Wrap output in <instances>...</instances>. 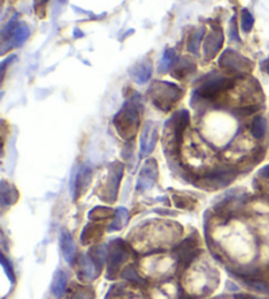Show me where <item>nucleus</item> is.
Returning <instances> with one entry per match:
<instances>
[{"mask_svg": "<svg viewBox=\"0 0 269 299\" xmlns=\"http://www.w3.org/2000/svg\"><path fill=\"white\" fill-rule=\"evenodd\" d=\"M213 240L227 259L241 267L247 268L256 259L257 244L255 238L248 226L241 220L226 222L218 226L213 234Z\"/></svg>", "mask_w": 269, "mask_h": 299, "instance_id": "f257e3e1", "label": "nucleus"}, {"mask_svg": "<svg viewBox=\"0 0 269 299\" xmlns=\"http://www.w3.org/2000/svg\"><path fill=\"white\" fill-rule=\"evenodd\" d=\"M135 235H130L133 245L139 251H157L175 245L179 242L183 228L181 224L167 220H151L145 226L134 230Z\"/></svg>", "mask_w": 269, "mask_h": 299, "instance_id": "f03ea898", "label": "nucleus"}, {"mask_svg": "<svg viewBox=\"0 0 269 299\" xmlns=\"http://www.w3.org/2000/svg\"><path fill=\"white\" fill-rule=\"evenodd\" d=\"M238 132V122L227 113H210L202 120L201 133L214 146H226Z\"/></svg>", "mask_w": 269, "mask_h": 299, "instance_id": "7ed1b4c3", "label": "nucleus"}, {"mask_svg": "<svg viewBox=\"0 0 269 299\" xmlns=\"http://www.w3.org/2000/svg\"><path fill=\"white\" fill-rule=\"evenodd\" d=\"M185 290L193 297L208 294L218 283V273L205 261H196L185 271L183 277Z\"/></svg>", "mask_w": 269, "mask_h": 299, "instance_id": "20e7f679", "label": "nucleus"}, {"mask_svg": "<svg viewBox=\"0 0 269 299\" xmlns=\"http://www.w3.org/2000/svg\"><path fill=\"white\" fill-rule=\"evenodd\" d=\"M142 104L139 96L135 95L124 104L114 117V126L117 133L120 134L125 140H132L137 134L138 126H139V117H141Z\"/></svg>", "mask_w": 269, "mask_h": 299, "instance_id": "39448f33", "label": "nucleus"}, {"mask_svg": "<svg viewBox=\"0 0 269 299\" xmlns=\"http://www.w3.org/2000/svg\"><path fill=\"white\" fill-rule=\"evenodd\" d=\"M179 260L176 256L158 253L145 256L139 260V272L145 277L157 279L169 278L176 272Z\"/></svg>", "mask_w": 269, "mask_h": 299, "instance_id": "423d86ee", "label": "nucleus"}, {"mask_svg": "<svg viewBox=\"0 0 269 299\" xmlns=\"http://www.w3.org/2000/svg\"><path fill=\"white\" fill-rule=\"evenodd\" d=\"M189 125V113L179 110L167 120L164 125V148L169 155H176L180 150L181 142Z\"/></svg>", "mask_w": 269, "mask_h": 299, "instance_id": "0eeeda50", "label": "nucleus"}, {"mask_svg": "<svg viewBox=\"0 0 269 299\" xmlns=\"http://www.w3.org/2000/svg\"><path fill=\"white\" fill-rule=\"evenodd\" d=\"M183 158L192 168H205L212 163L213 154L204 140L196 134H192L183 147Z\"/></svg>", "mask_w": 269, "mask_h": 299, "instance_id": "6e6552de", "label": "nucleus"}, {"mask_svg": "<svg viewBox=\"0 0 269 299\" xmlns=\"http://www.w3.org/2000/svg\"><path fill=\"white\" fill-rule=\"evenodd\" d=\"M149 95L154 105L163 112H168L183 96V91L176 84L157 82L149 89Z\"/></svg>", "mask_w": 269, "mask_h": 299, "instance_id": "1a4fd4ad", "label": "nucleus"}, {"mask_svg": "<svg viewBox=\"0 0 269 299\" xmlns=\"http://www.w3.org/2000/svg\"><path fill=\"white\" fill-rule=\"evenodd\" d=\"M130 257V247L122 239H116L109 244L107 278L112 279L124 269L125 263Z\"/></svg>", "mask_w": 269, "mask_h": 299, "instance_id": "9d476101", "label": "nucleus"}, {"mask_svg": "<svg viewBox=\"0 0 269 299\" xmlns=\"http://www.w3.org/2000/svg\"><path fill=\"white\" fill-rule=\"evenodd\" d=\"M231 87H233V80L231 79H227L225 76L212 75L198 87L196 95L200 99L214 101L221 96V93L227 92Z\"/></svg>", "mask_w": 269, "mask_h": 299, "instance_id": "9b49d317", "label": "nucleus"}, {"mask_svg": "<svg viewBox=\"0 0 269 299\" xmlns=\"http://www.w3.org/2000/svg\"><path fill=\"white\" fill-rule=\"evenodd\" d=\"M219 67L229 74H248L252 63L235 50H226L219 58Z\"/></svg>", "mask_w": 269, "mask_h": 299, "instance_id": "f8f14e48", "label": "nucleus"}, {"mask_svg": "<svg viewBox=\"0 0 269 299\" xmlns=\"http://www.w3.org/2000/svg\"><path fill=\"white\" fill-rule=\"evenodd\" d=\"M122 175H124V165L121 163H113L109 167L107 179H105V183L103 185V191L100 194L101 199L107 201L108 204H112L116 201Z\"/></svg>", "mask_w": 269, "mask_h": 299, "instance_id": "ddd939ff", "label": "nucleus"}, {"mask_svg": "<svg viewBox=\"0 0 269 299\" xmlns=\"http://www.w3.org/2000/svg\"><path fill=\"white\" fill-rule=\"evenodd\" d=\"M235 171L231 168L219 167L210 169V172H206L202 176V183L205 184L208 188L212 189H217V188H222L229 185L234 179H235Z\"/></svg>", "mask_w": 269, "mask_h": 299, "instance_id": "4468645a", "label": "nucleus"}, {"mask_svg": "<svg viewBox=\"0 0 269 299\" xmlns=\"http://www.w3.org/2000/svg\"><path fill=\"white\" fill-rule=\"evenodd\" d=\"M159 138V128L157 122L154 121H147L142 129L141 138H139V155L141 158L149 156L154 151V148L158 143Z\"/></svg>", "mask_w": 269, "mask_h": 299, "instance_id": "2eb2a0df", "label": "nucleus"}, {"mask_svg": "<svg viewBox=\"0 0 269 299\" xmlns=\"http://www.w3.org/2000/svg\"><path fill=\"white\" fill-rule=\"evenodd\" d=\"M158 176H159V168L158 163L154 159H149L142 167L137 179V190L146 191L150 190L157 184Z\"/></svg>", "mask_w": 269, "mask_h": 299, "instance_id": "dca6fc26", "label": "nucleus"}, {"mask_svg": "<svg viewBox=\"0 0 269 299\" xmlns=\"http://www.w3.org/2000/svg\"><path fill=\"white\" fill-rule=\"evenodd\" d=\"M91 181H92V169L88 165H81L79 169H77L73 175V179H71V194H73V198H79L87 190Z\"/></svg>", "mask_w": 269, "mask_h": 299, "instance_id": "f3484780", "label": "nucleus"}, {"mask_svg": "<svg viewBox=\"0 0 269 299\" xmlns=\"http://www.w3.org/2000/svg\"><path fill=\"white\" fill-rule=\"evenodd\" d=\"M180 285L172 278H165L151 291V299H180Z\"/></svg>", "mask_w": 269, "mask_h": 299, "instance_id": "a211bd4d", "label": "nucleus"}, {"mask_svg": "<svg viewBox=\"0 0 269 299\" xmlns=\"http://www.w3.org/2000/svg\"><path fill=\"white\" fill-rule=\"evenodd\" d=\"M75 265H77L79 278L84 282H92L93 279H96L97 275L100 274V269L96 267V264L93 263V260L89 257L88 253L79 256Z\"/></svg>", "mask_w": 269, "mask_h": 299, "instance_id": "6ab92c4d", "label": "nucleus"}, {"mask_svg": "<svg viewBox=\"0 0 269 299\" xmlns=\"http://www.w3.org/2000/svg\"><path fill=\"white\" fill-rule=\"evenodd\" d=\"M59 247L60 253L63 256V260L66 263L69 264V265H74V264L77 263L78 247L69 230H62V232H60Z\"/></svg>", "mask_w": 269, "mask_h": 299, "instance_id": "aec40b11", "label": "nucleus"}, {"mask_svg": "<svg viewBox=\"0 0 269 299\" xmlns=\"http://www.w3.org/2000/svg\"><path fill=\"white\" fill-rule=\"evenodd\" d=\"M223 46V33L221 29H215L206 37L205 44H204V53H205V59H212L217 55L218 52Z\"/></svg>", "mask_w": 269, "mask_h": 299, "instance_id": "412c9836", "label": "nucleus"}, {"mask_svg": "<svg viewBox=\"0 0 269 299\" xmlns=\"http://www.w3.org/2000/svg\"><path fill=\"white\" fill-rule=\"evenodd\" d=\"M107 299H145L143 294L138 290L137 287L126 286V285H117L112 287V290L108 293Z\"/></svg>", "mask_w": 269, "mask_h": 299, "instance_id": "4be33fe9", "label": "nucleus"}, {"mask_svg": "<svg viewBox=\"0 0 269 299\" xmlns=\"http://www.w3.org/2000/svg\"><path fill=\"white\" fill-rule=\"evenodd\" d=\"M130 75L137 83L145 84L149 82V79L153 75V63L150 60H143L141 63L135 64L130 70Z\"/></svg>", "mask_w": 269, "mask_h": 299, "instance_id": "5701e85b", "label": "nucleus"}, {"mask_svg": "<svg viewBox=\"0 0 269 299\" xmlns=\"http://www.w3.org/2000/svg\"><path fill=\"white\" fill-rule=\"evenodd\" d=\"M67 282H69V275H67V273L62 271V269H58V271L54 273V275H53L52 286H50L52 294L54 295L55 298H60V297L64 294V291H66Z\"/></svg>", "mask_w": 269, "mask_h": 299, "instance_id": "b1692460", "label": "nucleus"}, {"mask_svg": "<svg viewBox=\"0 0 269 299\" xmlns=\"http://www.w3.org/2000/svg\"><path fill=\"white\" fill-rule=\"evenodd\" d=\"M104 232V227L103 224H97V223H88L83 228L81 231V240L83 244H92L95 243L96 240H99Z\"/></svg>", "mask_w": 269, "mask_h": 299, "instance_id": "393cba45", "label": "nucleus"}, {"mask_svg": "<svg viewBox=\"0 0 269 299\" xmlns=\"http://www.w3.org/2000/svg\"><path fill=\"white\" fill-rule=\"evenodd\" d=\"M108 253H109V245L107 244H99V245H93L89 249L88 255L89 257L93 260V263L96 264V267L103 271L105 263H108Z\"/></svg>", "mask_w": 269, "mask_h": 299, "instance_id": "a878e982", "label": "nucleus"}, {"mask_svg": "<svg viewBox=\"0 0 269 299\" xmlns=\"http://www.w3.org/2000/svg\"><path fill=\"white\" fill-rule=\"evenodd\" d=\"M129 210L124 206H120L114 210V216H113L112 222L109 223L108 231L109 232H114V231H120L122 228L128 224L129 222Z\"/></svg>", "mask_w": 269, "mask_h": 299, "instance_id": "bb28decb", "label": "nucleus"}, {"mask_svg": "<svg viewBox=\"0 0 269 299\" xmlns=\"http://www.w3.org/2000/svg\"><path fill=\"white\" fill-rule=\"evenodd\" d=\"M19 198V193L12 185H9L5 181H1V188H0V202L3 208L12 206Z\"/></svg>", "mask_w": 269, "mask_h": 299, "instance_id": "cd10ccee", "label": "nucleus"}, {"mask_svg": "<svg viewBox=\"0 0 269 299\" xmlns=\"http://www.w3.org/2000/svg\"><path fill=\"white\" fill-rule=\"evenodd\" d=\"M194 71H196V64L188 58H181L177 62V66L175 67V70H173V76L177 78V79H183V78H185V76Z\"/></svg>", "mask_w": 269, "mask_h": 299, "instance_id": "c85d7f7f", "label": "nucleus"}, {"mask_svg": "<svg viewBox=\"0 0 269 299\" xmlns=\"http://www.w3.org/2000/svg\"><path fill=\"white\" fill-rule=\"evenodd\" d=\"M267 133V121L264 117L256 116L251 122V134L256 140H261Z\"/></svg>", "mask_w": 269, "mask_h": 299, "instance_id": "c756f323", "label": "nucleus"}, {"mask_svg": "<svg viewBox=\"0 0 269 299\" xmlns=\"http://www.w3.org/2000/svg\"><path fill=\"white\" fill-rule=\"evenodd\" d=\"M120 275L124 279L129 281L132 283H138V285H142L145 283V279L142 278V275L138 273L137 268L133 267V265H128V267H124V269L121 271Z\"/></svg>", "mask_w": 269, "mask_h": 299, "instance_id": "7c9ffc66", "label": "nucleus"}, {"mask_svg": "<svg viewBox=\"0 0 269 299\" xmlns=\"http://www.w3.org/2000/svg\"><path fill=\"white\" fill-rule=\"evenodd\" d=\"M113 216H114V210L110 208H105V206H97L88 213L91 220L108 219V218H112Z\"/></svg>", "mask_w": 269, "mask_h": 299, "instance_id": "2f4dec72", "label": "nucleus"}, {"mask_svg": "<svg viewBox=\"0 0 269 299\" xmlns=\"http://www.w3.org/2000/svg\"><path fill=\"white\" fill-rule=\"evenodd\" d=\"M243 281L245 286L251 287L253 290L259 291V293H263V294H269V285L267 282H264L263 279L259 278H248V277H244V278H241Z\"/></svg>", "mask_w": 269, "mask_h": 299, "instance_id": "473e14b6", "label": "nucleus"}, {"mask_svg": "<svg viewBox=\"0 0 269 299\" xmlns=\"http://www.w3.org/2000/svg\"><path fill=\"white\" fill-rule=\"evenodd\" d=\"M204 34H205V29L204 28L197 29V30H194V32L190 34V38H189L188 41L189 52L193 53V54H197V53H198V50H200V44L201 41H202Z\"/></svg>", "mask_w": 269, "mask_h": 299, "instance_id": "72a5a7b5", "label": "nucleus"}, {"mask_svg": "<svg viewBox=\"0 0 269 299\" xmlns=\"http://www.w3.org/2000/svg\"><path fill=\"white\" fill-rule=\"evenodd\" d=\"M29 34H30V30H29L28 27L25 24H19V27H17L12 36L13 46H19V45L23 44V42L28 38Z\"/></svg>", "mask_w": 269, "mask_h": 299, "instance_id": "f704fd0d", "label": "nucleus"}, {"mask_svg": "<svg viewBox=\"0 0 269 299\" xmlns=\"http://www.w3.org/2000/svg\"><path fill=\"white\" fill-rule=\"evenodd\" d=\"M173 202L180 209H193L196 206V199L192 198L190 195H173Z\"/></svg>", "mask_w": 269, "mask_h": 299, "instance_id": "c9c22d12", "label": "nucleus"}, {"mask_svg": "<svg viewBox=\"0 0 269 299\" xmlns=\"http://www.w3.org/2000/svg\"><path fill=\"white\" fill-rule=\"evenodd\" d=\"M175 59H176V54H175V52H173V50H167L161 60V67H159L161 68V71L163 72L168 71V68L172 67Z\"/></svg>", "mask_w": 269, "mask_h": 299, "instance_id": "e433bc0d", "label": "nucleus"}, {"mask_svg": "<svg viewBox=\"0 0 269 299\" xmlns=\"http://www.w3.org/2000/svg\"><path fill=\"white\" fill-rule=\"evenodd\" d=\"M0 263H1V267H3V269H4L5 274L8 275L9 279L15 283V281H16V274H15V271H13V267H12V264H11V261H9V260L7 259L4 255H1L0 256Z\"/></svg>", "mask_w": 269, "mask_h": 299, "instance_id": "4c0bfd02", "label": "nucleus"}, {"mask_svg": "<svg viewBox=\"0 0 269 299\" xmlns=\"http://www.w3.org/2000/svg\"><path fill=\"white\" fill-rule=\"evenodd\" d=\"M253 27V16L252 13H249V11L243 9L242 12V28L244 32H249Z\"/></svg>", "mask_w": 269, "mask_h": 299, "instance_id": "58836bf2", "label": "nucleus"}, {"mask_svg": "<svg viewBox=\"0 0 269 299\" xmlns=\"http://www.w3.org/2000/svg\"><path fill=\"white\" fill-rule=\"evenodd\" d=\"M92 298H93L92 291H89L88 289H85V290L77 291L71 299H92Z\"/></svg>", "mask_w": 269, "mask_h": 299, "instance_id": "ea45409f", "label": "nucleus"}, {"mask_svg": "<svg viewBox=\"0 0 269 299\" xmlns=\"http://www.w3.org/2000/svg\"><path fill=\"white\" fill-rule=\"evenodd\" d=\"M230 38H231V40L239 41V33H238L235 17H233V21H231V24H230Z\"/></svg>", "mask_w": 269, "mask_h": 299, "instance_id": "a19ab883", "label": "nucleus"}, {"mask_svg": "<svg viewBox=\"0 0 269 299\" xmlns=\"http://www.w3.org/2000/svg\"><path fill=\"white\" fill-rule=\"evenodd\" d=\"M259 176H260L261 179H267L269 180V164L268 165H265V167H263L259 171Z\"/></svg>", "mask_w": 269, "mask_h": 299, "instance_id": "79ce46f5", "label": "nucleus"}, {"mask_svg": "<svg viewBox=\"0 0 269 299\" xmlns=\"http://www.w3.org/2000/svg\"><path fill=\"white\" fill-rule=\"evenodd\" d=\"M227 287H229V290H231L233 291V293H237L238 290H239V287L237 286V285H235V283H233V282H227Z\"/></svg>", "mask_w": 269, "mask_h": 299, "instance_id": "37998d69", "label": "nucleus"}, {"mask_svg": "<svg viewBox=\"0 0 269 299\" xmlns=\"http://www.w3.org/2000/svg\"><path fill=\"white\" fill-rule=\"evenodd\" d=\"M264 70L269 74V59L265 60V63H264Z\"/></svg>", "mask_w": 269, "mask_h": 299, "instance_id": "c03bdc74", "label": "nucleus"}, {"mask_svg": "<svg viewBox=\"0 0 269 299\" xmlns=\"http://www.w3.org/2000/svg\"><path fill=\"white\" fill-rule=\"evenodd\" d=\"M238 299H248V298H247V297H244V295H239V297H238Z\"/></svg>", "mask_w": 269, "mask_h": 299, "instance_id": "a18cd8bd", "label": "nucleus"}, {"mask_svg": "<svg viewBox=\"0 0 269 299\" xmlns=\"http://www.w3.org/2000/svg\"><path fill=\"white\" fill-rule=\"evenodd\" d=\"M256 299H263V298H256Z\"/></svg>", "mask_w": 269, "mask_h": 299, "instance_id": "49530a36", "label": "nucleus"}]
</instances>
